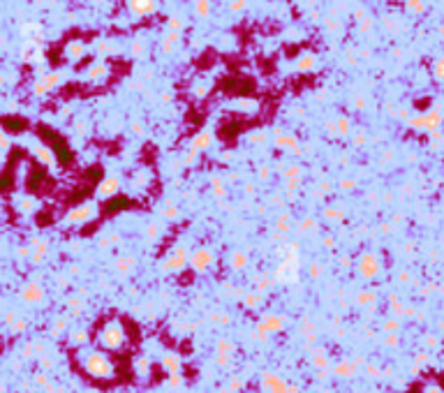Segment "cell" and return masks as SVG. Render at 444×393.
Segmentation results:
<instances>
[{"label":"cell","mask_w":444,"mask_h":393,"mask_svg":"<svg viewBox=\"0 0 444 393\" xmlns=\"http://www.w3.org/2000/svg\"><path fill=\"white\" fill-rule=\"evenodd\" d=\"M155 0H127V9L137 16H148L155 12Z\"/></svg>","instance_id":"cell-8"},{"label":"cell","mask_w":444,"mask_h":393,"mask_svg":"<svg viewBox=\"0 0 444 393\" xmlns=\"http://www.w3.org/2000/svg\"><path fill=\"white\" fill-rule=\"evenodd\" d=\"M296 275H299V254H296V248H291V252L285 257V261L280 264L275 277L280 282H294Z\"/></svg>","instance_id":"cell-5"},{"label":"cell","mask_w":444,"mask_h":393,"mask_svg":"<svg viewBox=\"0 0 444 393\" xmlns=\"http://www.w3.org/2000/svg\"><path fill=\"white\" fill-rule=\"evenodd\" d=\"M120 190V180L118 178H106V180H102L100 183V190H97V192H100V197H114L116 192H118Z\"/></svg>","instance_id":"cell-9"},{"label":"cell","mask_w":444,"mask_h":393,"mask_svg":"<svg viewBox=\"0 0 444 393\" xmlns=\"http://www.w3.org/2000/svg\"><path fill=\"white\" fill-rule=\"evenodd\" d=\"M83 53H86V49H83V44H81V42H72V44H69V51H67V55H69V58H72V60H79Z\"/></svg>","instance_id":"cell-12"},{"label":"cell","mask_w":444,"mask_h":393,"mask_svg":"<svg viewBox=\"0 0 444 393\" xmlns=\"http://www.w3.org/2000/svg\"><path fill=\"white\" fill-rule=\"evenodd\" d=\"M77 361L83 372L90 379H97V382H109L116 372V365L111 361V356L104 354L102 349H81Z\"/></svg>","instance_id":"cell-1"},{"label":"cell","mask_w":444,"mask_h":393,"mask_svg":"<svg viewBox=\"0 0 444 393\" xmlns=\"http://www.w3.org/2000/svg\"><path fill=\"white\" fill-rule=\"evenodd\" d=\"M433 77L437 79L439 83H444V55L433 60Z\"/></svg>","instance_id":"cell-11"},{"label":"cell","mask_w":444,"mask_h":393,"mask_svg":"<svg viewBox=\"0 0 444 393\" xmlns=\"http://www.w3.org/2000/svg\"><path fill=\"white\" fill-rule=\"evenodd\" d=\"M213 261H215V254H213L208 248H199L197 252L190 257V266H192L197 273L208 271V268L213 266Z\"/></svg>","instance_id":"cell-6"},{"label":"cell","mask_w":444,"mask_h":393,"mask_svg":"<svg viewBox=\"0 0 444 393\" xmlns=\"http://www.w3.org/2000/svg\"><path fill=\"white\" fill-rule=\"evenodd\" d=\"M405 7H407V12H412V14H421L425 9V3L423 0H407Z\"/></svg>","instance_id":"cell-14"},{"label":"cell","mask_w":444,"mask_h":393,"mask_svg":"<svg viewBox=\"0 0 444 393\" xmlns=\"http://www.w3.org/2000/svg\"><path fill=\"white\" fill-rule=\"evenodd\" d=\"M296 67H299V69H303V72H305V69H312V67H314V55H312V53H305V55H301V58H299V63H296Z\"/></svg>","instance_id":"cell-13"},{"label":"cell","mask_w":444,"mask_h":393,"mask_svg":"<svg viewBox=\"0 0 444 393\" xmlns=\"http://www.w3.org/2000/svg\"><path fill=\"white\" fill-rule=\"evenodd\" d=\"M423 393H442V388H439V386H425Z\"/></svg>","instance_id":"cell-16"},{"label":"cell","mask_w":444,"mask_h":393,"mask_svg":"<svg viewBox=\"0 0 444 393\" xmlns=\"http://www.w3.org/2000/svg\"><path fill=\"white\" fill-rule=\"evenodd\" d=\"M95 342L102 351H118L127 345V328L120 319H106L95 333Z\"/></svg>","instance_id":"cell-2"},{"label":"cell","mask_w":444,"mask_h":393,"mask_svg":"<svg viewBox=\"0 0 444 393\" xmlns=\"http://www.w3.org/2000/svg\"><path fill=\"white\" fill-rule=\"evenodd\" d=\"M197 9H199V14L206 16L208 14V0H197Z\"/></svg>","instance_id":"cell-15"},{"label":"cell","mask_w":444,"mask_h":393,"mask_svg":"<svg viewBox=\"0 0 444 393\" xmlns=\"http://www.w3.org/2000/svg\"><path fill=\"white\" fill-rule=\"evenodd\" d=\"M356 268H359L363 280H375L382 273V261H379V257L375 252H363L359 257V261H356Z\"/></svg>","instance_id":"cell-4"},{"label":"cell","mask_w":444,"mask_h":393,"mask_svg":"<svg viewBox=\"0 0 444 393\" xmlns=\"http://www.w3.org/2000/svg\"><path fill=\"white\" fill-rule=\"evenodd\" d=\"M95 213H97L95 201H88V203H81L77 211L69 213L67 220H69V222H77V224H86L88 220H92V217H95Z\"/></svg>","instance_id":"cell-7"},{"label":"cell","mask_w":444,"mask_h":393,"mask_svg":"<svg viewBox=\"0 0 444 393\" xmlns=\"http://www.w3.org/2000/svg\"><path fill=\"white\" fill-rule=\"evenodd\" d=\"M442 3H444V0H442Z\"/></svg>","instance_id":"cell-17"},{"label":"cell","mask_w":444,"mask_h":393,"mask_svg":"<svg viewBox=\"0 0 444 393\" xmlns=\"http://www.w3.org/2000/svg\"><path fill=\"white\" fill-rule=\"evenodd\" d=\"M185 266V254L180 252H174L171 257H166V261H164V268H183Z\"/></svg>","instance_id":"cell-10"},{"label":"cell","mask_w":444,"mask_h":393,"mask_svg":"<svg viewBox=\"0 0 444 393\" xmlns=\"http://www.w3.org/2000/svg\"><path fill=\"white\" fill-rule=\"evenodd\" d=\"M442 120H444V116L439 114L437 109H433V111H425V114H419V116H414V118H410V125L414 129H423V132L435 134L439 127H442Z\"/></svg>","instance_id":"cell-3"}]
</instances>
